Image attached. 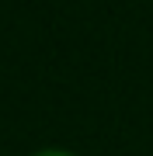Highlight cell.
Segmentation results:
<instances>
[{
  "label": "cell",
  "instance_id": "obj_1",
  "mask_svg": "<svg viewBox=\"0 0 153 156\" xmlns=\"http://www.w3.org/2000/svg\"><path fill=\"white\" fill-rule=\"evenodd\" d=\"M35 156H73V153H66V149H42V153H35Z\"/></svg>",
  "mask_w": 153,
  "mask_h": 156
}]
</instances>
